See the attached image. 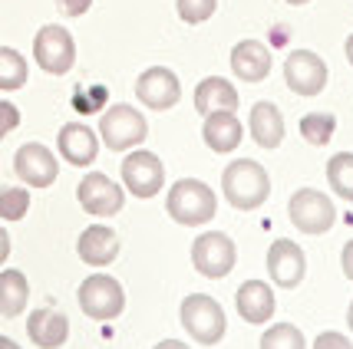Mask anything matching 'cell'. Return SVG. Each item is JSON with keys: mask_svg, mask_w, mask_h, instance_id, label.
Here are the masks:
<instances>
[{"mask_svg": "<svg viewBox=\"0 0 353 349\" xmlns=\"http://www.w3.org/2000/svg\"><path fill=\"white\" fill-rule=\"evenodd\" d=\"M221 191H225V198L231 201V208L251 211V208H258V204L268 201V195H271V178H268V171H264L254 158H238V162H231V165L225 168Z\"/></svg>", "mask_w": 353, "mask_h": 349, "instance_id": "cell-1", "label": "cell"}, {"mask_svg": "<svg viewBox=\"0 0 353 349\" xmlns=\"http://www.w3.org/2000/svg\"><path fill=\"white\" fill-rule=\"evenodd\" d=\"M165 211L172 214V221H179L185 228H199V224H208L218 211V198L215 191L208 188L199 178H182L169 188V198H165Z\"/></svg>", "mask_w": 353, "mask_h": 349, "instance_id": "cell-2", "label": "cell"}, {"mask_svg": "<svg viewBox=\"0 0 353 349\" xmlns=\"http://www.w3.org/2000/svg\"><path fill=\"white\" fill-rule=\"evenodd\" d=\"M182 326L201 346H215L225 336V310L208 293H188L182 300Z\"/></svg>", "mask_w": 353, "mask_h": 349, "instance_id": "cell-3", "label": "cell"}, {"mask_svg": "<svg viewBox=\"0 0 353 349\" xmlns=\"http://www.w3.org/2000/svg\"><path fill=\"white\" fill-rule=\"evenodd\" d=\"M99 136L106 142V149L112 152H125V149H136L145 142L149 136V125L142 119V112L125 103H116L109 106L103 116H99Z\"/></svg>", "mask_w": 353, "mask_h": 349, "instance_id": "cell-4", "label": "cell"}, {"mask_svg": "<svg viewBox=\"0 0 353 349\" xmlns=\"http://www.w3.org/2000/svg\"><path fill=\"white\" fill-rule=\"evenodd\" d=\"M79 310L90 319H116L125 310L123 284L109 273H92L79 284Z\"/></svg>", "mask_w": 353, "mask_h": 349, "instance_id": "cell-5", "label": "cell"}, {"mask_svg": "<svg viewBox=\"0 0 353 349\" xmlns=\"http://www.w3.org/2000/svg\"><path fill=\"white\" fill-rule=\"evenodd\" d=\"M288 214H291V224L304 234H327L337 221V208L334 201L317 191V188H301L294 191L288 201Z\"/></svg>", "mask_w": 353, "mask_h": 349, "instance_id": "cell-6", "label": "cell"}, {"mask_svg": "<svg viewBox=\"0 0 353 349\" xmlns=\"http://www.w3.org/2000/svg\"><path fill=\"white\" fill-rule=\"evenodd\" d=\"M33 60L40 63V70H46L50 76H63L73 70L77 63V43L73 33L60 27V23H46L40 27L37 40H33Z\"/></svg>", "mask_w": 353, "mask_h": 349, "instance_id": "cell-7", "label": "cell"}, {"mask_svg": "<svg viewBox=\"0 0 353 349\" xmlns=\"http://www.w3.org/2000/svg\"><path fill=\"white\" fill-rule=\"evenodd\" d=\"M234 241L221 231H205L195 237L192 244V264L201 277H212V280H221L228 277L231 267H234Z\"/></svg>", "mask_w": 353, "mask_h": 349, "instance_id": "cell-8", "label": "cell"}, {"mask_svg": "<svg viewBox=\"0 0 353 349\" xmlns=\"http://www.w3.org/2000/svg\"><path fill=\"white\" fill-rule=\"evenodd\" d=\"M77 198L83 204V211H90L92 218H109V214H119L125 204L123 198V188L106 178L103 171H90L83 175V182L77 188Z\"/></svg>", "mask_w": 353, "mask_h": 349, "instance_id": "cell-9", "label": "cell"}, {"mask_svg": "<svg viewBox=\"0 0 353 349\" xmlns=\"http://www.w3.org/2000/svg\"><path fill=\"white\" fill-rule=\"evenodd\" d=\"M123 182L136 198H155L165 184V165L159 162V155L139 149L123 158Z\"/></svg>", "mask_w": 353, "mask_h": 349, "instance_id": "cell-10", "label": "cell"}, {"mask_svg": "<svg viewBox=\"0 0 353 349\" xmlns=\"http://www.w3.org/2000/svg\"><path fill=\"white\" fill-rule=\"evenodd\" d=\"M284 83L291 86V92L310 99L327 86V63L310 50H294L288 63H284Z\"/></svg>", "mask_w": 353, "mask_h": 349, "instance_id": "cell-11", "label": "cell"}, {"mask_svg": "<svg viewBox=\"0 0 353 349\" xmlns=\"http://www.w3.org/2000/svg\"><path fill=\"white\" fill-rule=\"evenodd\" d=\"M14 171L17 178H23L30 188H50L57 182V175H60V165H57L53 152L46 149L43 142H27L14 155Z\"/></svg>", "mask_w": 353, "mask_h": 349, "instance_id": "cell-12", "label": "cell"}, {"mask_svg": "<svg viewBox=\"0 0 353 349\" xmlns=\"http://www.w3.org/2000/svg\"><path fill=\"white\" fill-rule=\"evenodd\" d=\"M136 96L142 106L162 112V109H172L182 99V86H179V76H175L172 70L152 66V70H145V73L136 79Z\"/></svg>", "mask_w": 353, "mask_h": 349, "instance_id": "cell-13", "label": "cell"}, {"mask_svg": "<svg viewBox=\"0 0 353 349\" xmlns=\"http://www.w3.org/2000/svg\"><path fill=\"white\" fill-rule=\"evenodd\" d=\"M304 267H307L304 251L294 241H288V237H281V241H274L268 247V273H271V280L277 287L294 290L304 280Z\"/></svg>", "mask_w": 353, "mask_h": 349, "instance_id": "cell-14", "label": "cell"}, {"mask_svg": "<svg viewBox=\"0 0 353 349\" xmlns=\"http://www.w3.org/2000/svg\"><path fill=\"white\" fill-rule=\"evenodd\" d=\"M27 333H30V343L40 349H60L70 336V319L63 317L60 310H50V306H40L27 317Z\"/></svg>", "mask_w": 353, "mask_h": 349, "instance_id": "cell-15", "label": "cell"}, {"mask_svg": "<svg viewBox=\"0 0 353 349\" xmlns=\"http://www.w3.org/2000/svg\"><path fill=\"white\" fill-rule=\"evenodd\" d=\"M79 260L90 264V267H106L119 257V237L116 231L106 228V224H90V228L79 234Z\"/></svg>", "mask_w": 353, "mask_h": 349, "instance_id": "cell-16", "label": "cell"}, {"mask_svg": "<svg viewBox=\"0 0 353 349\" xmlns=\"http://www.w3.org/2000/svg\"><path fill=\"white\" fill-rule=\"evenodd\" d=\"M231 70L245 83H261L271 73V50L261 40H241L231 50Z\"/></svg>", "mask_w": 353, "mask_h": 349, "instance_id": "cell-17", "label": "cell"}, {"mask_svg": "<svg viewBox=\"0 0 353 349\" xmlns=\"http://www.w3.org/2000/svg\"><path fill=\"white\" fill-rule=\"evenodd\" d=\"M234 304H238L241 319H245V323H254V326L268 323L277 310L274 293H271V287H268L264 280H248V284H241L238 293H234Z\"/></svg>", "mask_w": 353, "mask_h": 349, "instance_id": "cell-18", "label": "cell"}, {"mask_svg": "<svg viewBox=\"0 0 353 349\" xmlns=\"http://www.w3.org/2000/svg\"><path fill=\"white\" fill-rule=\"evenodd\" d=\"M238 103H241V96L225 76H208L195 86V109L205 119L215 112H238Z\"/></svg>", "mask_w": 353, "mask_h": 349, "instance_id": "cell-19", "label": "cell"}, {"mask_svg": "<svg viewBox=\"0 0 353 349\" xmlns=\"http://www.w3.org/2000/svg\"><path fill=\"white\" fill-rule=\"evenodd\" d=\"M57 149L60 155L70 162V165H92L96 155H99V145H96V136H92L90 125L83 122H70L60 129V138H57Z\"/></svg>", "mask_w": 353, "mask_h": 349, "instance_id": "cell-20", "label": "cell"}, {"mask_svg": "<svg viewBox=\"0 0 353 349\" xmlns=\"http://www.w3.org/2000/svg\"><path fill=\"white\" fill-rule=\"evenodd\" d=\"M241 136H245V129H241V122H238L234 112H215L201 125V138L215 152H234L241 145Z\"/></svg>", "mask_w": 353, "mask_h": 349, "instance_id": "cell-21", "label": "cell"}, {"mask_svg": "<svg viewBox=\"0 0 353 349\" xmlns=\"http://www.w3.org/2000/svg\"><path fill=\"white\" fill-rule=\"evenodd\" d=\"M248 125H251V138L261 149H277L284 138V119H281V109L274 103H254Z\"/></svg>", "mask_w": 353, "mask_h": 349, "instance_id": "cell-22", "label": "cell"}, {"mask_svg": "<svg viewBox=\"0 0 353 349\" xmlns=\"http://www.w3.org/2000/svg\"><path fill=\"white\" fill-rule=\"evenodd\" d=\"M27 297H30V284L20 271H0V313L10 319L17 317L23 306H27Z\"/></svg>", "mask_w": 353, "mask_h": 349, "instance_id": "cell-23", "label": "cell"}, {"mask_svg": "<svg viewBox=\"0 0 353 349\" xmlns=\"http://www.w3.org/2000/svg\"><path fill=\"white\" fill-rule=\"evenodd\" d=\"M327 182L334 188V195L353 201V152H340L327 162Z\"/></svg>", "mask_w": 353, "mask_h": 349, "instance_id": "cell-24", "label": "cell"}, {"mask_svg": "<svg viewBox=\"0 0 353 349\" xmlns=\"http://www.w3.org/2000/svg\"><path fill=\"white\" fill-rule=\"evenodd\" d=\"M27 83V60L17 53L14 46H3L0 50V89L14 92Z\"/></svg>", "mask_w": 353, "mask_h": 349, "instance_id": "cell-25", "label": "cell"}, {"mask_svg": "<svg viewBox=\"0 0 353 349\" xmlns=\"http://www.w3.org/2000/svg\"><path fill=\"white\" fill-rule=\"evenodd\" d=\"M334 132H337V119H334L330 112H307V116L301 119V136H304V142L317 145V149H323V145L334 138Z\"/></svg>", "mask_w": 353, "mask_h": 349, "instance_id": "cell-26", "label": "cell"}, {"mask_svg": "<svg viewBox=\"0 0 353 349\" xmlns=\"http://www.w3.org/2000/svg\"><path fill=\"white\" fill-rule=\"evenodd\" d=\"M261 349H304V333L291 323H277L261 336Z\"/></svg>", "mask_w": 353, "mask_h": 349, "instance_id": "cell-27", "label": "cell"}, {"mask_svg": "<svg viewBox=\"0 0 353 349\" xmlns=\"http://www.w3.org/2000/svg\"><path fill=\"white\" fill-rule=\"evenodd\" d=\"M27 211H30L27 188H3L0 191V214H3V221H20Z\"/></svg>", "mask_w": 353, "mask_h": 349, "instance_id": "cell-28", "label": "cell"}, {"mask_svg": "<svg viewBox=\"0 0 353 349\" xmlns=\"http://www.w3.org/2000/svg\"><path fill=\"white\" fill-rule=\"evenodd\" d=\"M218 0H175V10L185 23H205L208 17L215 14Z\"/></svg>", "mask_w": 353, "mask_h": 349, "instance_id": "cell-29", "label": "cell"}, {"mask_svg": "<svg viewBox=\"0 0 353 349\" xmlns=\"http://www.w3.org/2000/svg\"><path fill=\"white\" fill-rule=\"evenodd\" d=\"M106 86H92L90 92H79L77 89V96H73V106L79 109V112H96V109L106 103Z\"/></svg>", "mask_w": 353, "mask_h": 349, "instance_id": "cell-30", "label": "cell"}, {"mask_svg": "<svg viewBox=\"0 0 353 349\" xmlns=\"http://www.w3.org/2000/svg\"><path fill=\"white\" fill-rule=\"evenodd\" d=\"M314 349H353V346H350V339H347L343 333H334V330H330V333H321V336H317Z\"/></svg>", "mask_w": 353, "mask_h": 349, "instance_id": "cell-31", "label": "cell"}, {"mask_svg": "<svg viewBox=\"0 0 353 349\" xmlns=\"http://www.w3.org/2000/svg\"><path fill=\"white\" fill-rule=\"evenodd\" d=\"M92 0H57V7H60L63 17H83L90 10Z\"/></svg>", "mask_w": 353, "mask_h": 349, "instance_id": "cell-32", "label": "cell"}, {"mask_svg": "<svg viewBox=\"0 0 353 349\" xmlns=\"http://www.w3.org/2000/svg\"><path fill=\"white\" fill-rule=\"evenodd\" d=\"M0 109H3V136H7V132H14L17 129V119H20V116H17V109L10 106L7 99L0 103Z\"/></svg>", "mask_w": 353, "mask_h": 349, "instance_id": "cell-33", "label": "cell"}, {"mask_svg": "<svg viewBox=\"0 0 353 349\" xmlns=\"http://www.w3.org/2000/svg\"><path fill=\"white\" fill-rule=\"evenodd\" d=\"M340 264H343V273H347V280H353V241L343 244V254H340Z\"/></svg>", "mask_w": 353, "mask_h": 349, "instance_id": "cell-34", "label": "cell"}, {"mask_svg": "<svg viewBox=\"0 0 353 349\" xmlns=\"http://www.w3.org/2000/svg\"><path fill=\"white\" fill-rule=\"evenodd\" d=\"M7 251H10V237H7V231H0V260L7 257Z\"/></svg>", "mask_w": 353, "mask_h": 349, "instance_id": "cell-35", "label": "cell"}, {"mask_svg": "<svg viewBox=\"0 0 353 349\" xmlns=\"http://www.w3.org/2000/svg\"><path fill=\"white\" fill-rule=\"evenodd\" d=\"M155 349H188V346H185V343H179V339H162Z\"/></svg>", "mask_w": 353, "mask_h": 349, "instance_id": "cell-36", "label": "cell"}, {"mask_svg": "<svg viewBox=\"0 0 353 349\" xmlns=\"http://www.w3.org/2000/svg\"><path fill=\"white\" fill-rule=\"evenodd\" d=\"M0 349H20V346H17V343L10 339V336H3V339H0Z\"/></svg>", "mask_w": 353, "mask_h": 349, "instance_id": "cell-37", "label": "cell"}, {"mask_svg": "<svg viewBox=\"0 0 353 349\" xmlns=\"http://www.w3.org/2000/svg\"><path fill=\"white\" fill-rule=\"evenodd\" d=\"M347 60H350V66H353V33L347 36Z\"/></svg>", "mask_w": 353, "mask_h": 349, "instance_id": "cell-38", "label": "cell"}, {"mask_svg": "<svg viewBox=\"0 0 353 349\" xmlns=\"http://www.w3.org/2000/svg\"><path fill=\"white\" fill-rule=\"evenodd\" d=\"M347 323H350V333H353V300H350V310H347Z\"/></svg>", "mask_w": 353, "mask_h": 349, "instance_id": "cell-39", "label": "cell"}, {"mask_svg": "<svg viewBox=\"0 0 353 349\" xmlns=\"http://www.w3.org/2000/svg\"><path fill=\"white\" fill-rule=\"evenodd\" d=\"M288 3H307V0H288Z\"/></svg>", "mask_w": 353, "mask_h": 349, "instance_id": "cell-40", "label": "cell"}]
</instances>
